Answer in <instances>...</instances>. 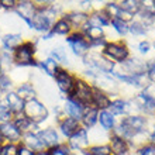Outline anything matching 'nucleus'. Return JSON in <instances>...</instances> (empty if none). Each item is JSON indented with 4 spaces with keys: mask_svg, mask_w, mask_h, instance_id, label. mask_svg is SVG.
<instances>
[{
    "mask_svg": "<svg viewBox=\"0 0 155 155\" xmlns=\"http://www.w3.org/2000/svg\"><path fill=\"white\" fill-rule=\"evenodd\" d=\"M14 66L27 68V69H37L38 66V40L27 38L23 44L13 52Z\"/></svg>",
    "mask_w": 155,
    "mask_h": 155,
    "instance_id": "f257e3e1",
    "label": "nucleus"
},
{
    "mask_svg": "<svg viewBox=\"0 0 155 155\" xmlns=\"http://www.w3.org/2000/svg\"><path fill=\"white\" fill-rule=\"evenodd\" d=\"M30 120H33L35 124H38L40 127H45L49 124H55V121L52 120L51 116V109L48 107V104L41 100L40 97L33 99L30 102H25L24 111H23Z\"/></svg>",
    "mask_w": 155,
    "mask_h": 155,
    "instance_id": "f03ea898",
    "label": "nucleus"
},
{
    "mask_svg": "<svg viewBox=\"0 0 155 155\" xmlns=\"http://www.w3.org/2000/svg\"><path fill=\"white\" fill-rule=\"evenodd\" d=\"M102 54L116 66L123 65L133 55L130 42L127 40H109L106 48L103 49Z\"/></svg>",
    "mask_w": 155,
    "mask_h": 155,
    "instance_id": "7ed1b4c3",
    "label": "nucleus"
},
{
    "mask_svg": "<svg viewBox=\"0 0 155 155\" xmlns=\"http://www.w3.org/2000/svg\"><path fill=\"white\" fill-rule=\"evenodd\" d=\"M78 79V74L74 72L71 68H59L55 76L52 78L54 85L58 92L62 94V97H68L72 94Z\"/></svg>",
    "mask_w": 155,
    "mask_h": 155,
    "instance_id": "20e7f679",
    "label": "nucleus"
},
{
    "mask_svg": "<svg viewBox=\"0 0 155 155\" xmlns=\"http://www.w3.org/2000/svg\"><path fill=\"white\" fill-rule=\"evenodd\" d=\"M82 64L85 65V68L92 69L96 74H102V75H110L113 72V69L116 68L113 62H110L103 54L99 52H89L82 59Z\"/></svg>",
    "mask_w": 155,
    "mask_h": 155,
    "instance_id": "39448f33",
    "label": "nucleus"
},
{
    "mask_svg": "<svg viewBox=\"0 0 155 155\" xmlns=\"http://www.w3.org/2000/svg\"><path fill=\"white\" fill-rule=\"evenodd\" d=\"M64 40H65V45H66V48H68V51L74 57L83 59L90 52L89 41H87V38L81 31H74L71 35H68Z\"/></svg>",
    "mask_w": 155,
    "mask_h": 155,
    "instance_id": "423d86ee",
    "label": "nucleus"
},
{
    "mask_svg": "<svg viewBox=\"0 0 155 155\" xmlns=\"http://www.w3.org/2000/svg\"><path fill=\"white\" fill-rule=\"evenodd\" d=\"M93 89L94 86L90 83L89 81L83 79L82 76L78 75V79H76V83H75V87H74V92H72V97L76 99L78 102L83 104V106H90L92 104V96H93Z\"/></svg>",
    "mask_w": 155,
    "mask_h": 155,
    "instance_id": "0eeeda50",
    "label": "nucleus"
},
{
    "mask_svg": "<svg viewBox=\"0 0 155 155\" xmlns=\"http://www.w3.org/2000/svg\"><path fill=\"white\" fill-rule=\"evenodd\" d=\"M38 137L41 140V144L45 150H51L52 147L58 145V144L64 143L59 131H58L55 124H49V126L41 127L38 130Z\"/></svg>",
    "mask_w": 155,
    "mask_h": 155,
    "instance_id": "6e6552de",
    "label": "nucleus"
},
{
    "mask_svg": "<svg viewBox=\"0 0 155 155\" xmlns=\"http://www.w3.org/2000/svg\"><path fill=\"white\" fill-rule=\"evenodd\" d=\"M55 126H57L59 134H61L62 140L66 141L68 138H71L72 135L76 133L79 128H81V121L76 120V118L68 117V116H62L55 121Z\"/></svg>",
    "mask_w": 155,
    "mask_h": 155,
    "instance_id": "1a4fd4ad",
    "label": "nucleus"
},
{
    "mask_svg": "<svg viewBox=\"0 0 155 155\" xmlns=\"http://www.w3.org/2000/svg\"><path fill=\"white\" fill-rule=\"evenodd\" d=\"M68 144V147L71 148L72 152H82L87 150L90 147V140H89V131L81 127L79 130L75 133L71 138H68L65 141Z\"/></svg>",
    "mask_w": 155,
    "mask_h": 155,
    "instance_id": "9d476101",
    "label": "nucleus"
},
{
    "mask_svg": "<svg viewBox=\"0 0 155 155\" xmlns=\"http://www.w3.org/2000/svg\"><path fill=\"white\" fill-rule=\"evenodd\" d=\"M69 51L66 48L65 44H61V42H58V44L52 45L48 51V57H51L52 59L59 64L61 68H71L72 65V61H71V57H69Z\"/></svg>",
    "mask_w": 155,
    "mask_h": 155,
    "instance_id": "9b49d317",
    "label": "nucleus"
},
{
    "mask_svg": "<svg viewBox=\"0 0 155 155\" xmlns=\"http://www.w3.org/2000/svg\"><path fill=\"white\" fill-rule=\"evenodd\" d=\"M2 100L4 102V104L8 107V110L14 114H20L24 111V106H25V102L23 99L17 94V92L14 89L13 90H8L6 93L2 94Z\"/></svg>",
    "mask_w": 155,
    "mask_h": 155,
    "instance_id": "f8f14e48",
    "label": "nucleus"
},
{
    "mask_svg": "<svg viewBox=\"0 0 155 155\" xmlns=\"http://www.w3.org/2000/svg\"><path fill=\"white\" fill-rule=\"evenodd\" d=\"M83 109H85V106L81 104V103L78 102L76 99L72 97V96H68V97L62 99V111H64V114L68 116V117L76 118V120L81 121Z\"/></svg>",
    "mask_w": 155,
    "mask_h": 155,
    "instance_id": "ddd939ff",
    "label": "nucleus"
},
{
    "mask_svg": "<svg viewBox=\"0 0 155 155\" xmlns=\"http://www.w3.org/2000/svg\"><path fill=\"white\" fill-rule=\"evenodd\" d=\"M0 134L3 135L6 143L20 144L21 138H23V133L17 128L13 121H6L0 124Z\"/></svg>",
    "mask_w": 155,
    "mask_h": 155,
    "instance_id": "4468645a",
    "label": "nucleus"
},
{
    "mask_svg": "<svg viewBox=\"0 0 155 155\" xmlns=\"http://www.w3.org/2000/svg\"><path fill=\"white\" fill-rule=\"evenodd\" d=\"M25 38L23 37L21 33H4L0 38V47L2 51H7V52H14V49L18 48Z\"/></svg>",
    "mask_w": 155,
    "mask_h": 155,
    "instance_id": "2eb2a0df",
    "label": "nucleus"
},
{
    "mask_svg": "<svg viewBox=\"0 0 155 155\" xmlns=\"http://www.w3.org/2000/svg\"><path fill=\"white\" fill-rule=\"evenodd\" d=\"M124 72L131 75H137V74H144L147 72V61L144 58H140L137 55H131L128 58V61L124 62L123 65H118Z\"/></svg>",
    "mask_w": 155,
    "mask_h": 155,
    "instance_id": "dca6fc26",
    "label": "nucleus"
},
{
    "mask_svg": "<svg viewBox=\"0 0 155 155\" xmlns=\"http://www.w3.org/2000/svg\"><path fill=\"white\" fill-rule=\"evenodd\" d=\"M107 144L110 145V150H111V155H128L131 154V147L128 141L126 138H123L120 135H116V134H110L109 137V141Z\"/></svg>",
    "mask_w": 155,
    "mask_h": 155,
    "instance_id": "f3484780",
    "label": "nucleus"
},
{
    "mask_svg": "<svg viewBox=\"0 0 155 155\" xmlns=\"http://www.w3.org/2000/svg\"><path fill=\"white\" fill-rule=\"evenodd\" d=\"M151 30H152V27H148L147 24H144L143 21L134 18V20L128 24V37L134 38V40H137V41H138L140 38H141V40H148Z\"/></svg>",
    "mask_w": 155,
    "mask_h": 155,
    "instance_id": "a211bd4d",
    "label": "nucleus"
},
{
    "mask_svg": "<svg viewBox=\"0 0 155 155\" xmlns=\"http://www.w3.org/2000/svg\"><path fill=\"white\" fill-rule=\"evenodd\" d=\"M64 16L71 21V24H72L75 31H81L82 27H83V25L87 23V20H89V14L81 12V10H78L76 7L66 8V12Z\"/></svg>",
    "mask_w": 155,
    "mask_h": 155,
    "instance_id": "6ab92c4d",
    "label": "nucleus"
},
{
    "mask_svg": "<svg viewBox=\"0 0 155 155\" xmlns=\"http://www.w3.org/2000/svg\"><path fill=\"white\" fill-rule=\"evenodd\" d=\"M12 121L16 124V127L23 133V134H25V133H37V131L41 128V127L38 126V124H35L33 120H30L24 113L14 114Z\"/></svg>",
    "mask_w": 155,
    "mask_h": 155,
    "instance_id": "aec40b11",
    "label": "nucleus"
},
{
    "mask_svg": "<svg viewBox=\"0 0 155 155\" xmlns=\"http://www.w3.org/2000/svg\"><path fill=\"white\" fill-rule=\"evenodd\" d=\"M74 31L75 30H74V27H72V24H71V21L68 20L65 16L58 17L57 20H55V23L52 24V28H51V33H52L55 37H64V38L71 35Z\"/></svg>",
    "mask_w": 155,
    "mask_h": 155,
    "instance_id": "412c9836",
    "label": "nucleus"
},
{
    "mask_svg": "<svg viewBox=\"0 0 155 155\" xmlns=\"http://www.w3.org/2000/svg\"><path fill=\"white\" fill-rule=\"evenodd\" d=\"M14 90L17 92V94L20 96L24 102H30L33 99H37L38 97V87L37 85L34 83L33 81L30 82H24V83H20L14 87Z\"/></svg>",
    "mask_w": 155,
    "mask_h": 155,
    "instance_id": "4be33fe9",
    "label": "nucleus"
},
{
    "mask_svg": "<svg viewBox=\"0 0 155 155\" xmlns=\"http://www.w3.org/2000/svg\"><path fill=\"white\" fill-rule=\"evenodd\" d=\"M59 68H61V66H59V64H58L55 59H52L51 57H48V55H45L44 58H38L37 69L40 71L41 74H44L45 76L51 78V79L55 76V74L58 72V69H59Z\"/></svg>",
    "mask_w": 155,
    "mask_h": 155,
    "instance_id": "5701e85b",
    "label": "nucleus"
},
{
    "mask_svg": "<svg viewBox=\"0 0 155 155\" xmlns=\"http://www.w3.org/2000/svg\"><path fill=\"white\" fill-rule=\"evenodd\" d=\"M99 123V110L93 106H86L81 117V126L86 130H92Z\"/></svg>",
    "mask_w": 155,
    "mask_h": 155,
    "instance_id": "b1692460",
    "label": "nucleus"
},
{
    "mask_svg": "<svg viewBox=\"0 0 155 155\" xmlns=\"http://www.w3.org/2000/svg\"><path fill=\"white\" fill-rule=\"evenodd\" d=\"M109 111L113 116H116L118 120L128 116V99L121 97V96L113 97L110 103V107H109Z\"/></svg>",
    "mask_w": 155,
    "mask_h": 155,
    "instance_id": "393cba45",
    "label": "nucleus"
},
{
    "mask_svg": "<svg viewBox=\"0 0 155 155\" xmlns=\"http://www.w3.org/2000/svg\"><path fill=\"white\" fill-rule=\"evenodd\" d=\"M111 96L106 92H103V90L97 89V87H94L93 89V96H92V104L90 106L96 107L99 111L102 110H109V107H110V103H111Z\"/></svg>",
    "mask_w": 155,
    "mask_h": 155,
    "instance_id": "a878e982",
    "label": "nucleus"
},
{
    "mask_svg": "<svg viewBox=\"0 0 155 155\" xmlns=\"http://www.w3.org/2000/svg\"><path fill=\"white\" fill-rule=\"evenodd\" d=\"M107 31H111V40H127L128 37V23L118 18H113Z\"/></svg>",
    "mask_w": 155,
    "mask_h": 155,
    "instance_id": "bb28decb",
    "label": "nucleus"
},
{
    "mask_svg": "<svg viewBox=\"0 0 155 155\" xmlns=\"http://www.w3.org/2000/svg\"><path fill=\"white\" fill-rule=\"evenodd\" d=\"M111 23V17L107 14V12L103 8H99V10H93V12L89 14V24L93 25H99L102 28H109Z\"/></svg>",
    "mask_w": 155,
    "mask_h": 155,
    "instance_id": "cd10ccee",
    "label": "nucleus"
},
{
    "mask_svg": "<svg viewBox=\"0 0 155 155\" xmlns=\"http://www.w3.org/2000/svg\"><path fill=\"white\" fill-rule=\"evenodd\" d=\"M117 123H118V118L116 117V116L111 114L109 110L99 111V123H97V126L100 127V128H103L104 131H107L109 134L113 133V130H114L116 126H117Z\"/></svg>",
    "mask_w": 155,
    "mask_h": 155,
    "instance_id": "c85d7f7f",
    "label": "nucleus"
},
{
    "mask_svg": "<svg viewBox=\"0 0 155 155\" xmlns=\"http://www.w3.org/2000/svg\"><path fill=\"white\" fill-rule=\"evenodd\" d=\"M135 51H137V57L144 58L145 61L155 58V51L151 40H138L135 42Z\"/></svg>",
    "mask_w": 155,
    "mask_h": 155,
    "instance_id": "c756f323",
    "label": "nucleus"
},
{
    "mask_svg": "<svg viewBox=\"0 0 155 155\" xmlns=\"http://www.w3.org/2000/svg\"><path fill=\"white\" fill-rule=\"evenodd\" d=\"M81 33L87 38V41H92V40H99V38H104L107 37V33H106V28H102L99 25H93V24H89V20L86 23L83 27H82Z\"/></svg>",
    "mask_w": 155,
    "mask_h": 155,
    "instance_id": "7c9ffc66",
    "label": "nucleus"
},
{
    "mask_svg": "<svg viewBox=\"0 0 155 155\" xmlns=\"http://www.w3.org/2000/svg\"><path fill=\"white\" fill-rule=\"evenodd\" d=\"M12 78V81L14 82V85H20V83H24V82H30L33 81V74H31V69H27V68H20V66H14L10 72H7Z\"/></svg>",
    "mask_w": 155,
    "mask_h": 155,
    "instance_id": "2f4dec72",
    "label": "nucleus"
},
{
    "mask_svg": "<svg viewBox=\"0 0 155 155\" xmlns=\"http://www.w3.org/2000/svg\"><path fill=\"white\" fill-rule=\"evenodd\" d=\"M21 144H24L25 147L34 150L35 152L40 151V150H44L42 144H41L40 137H38V131L37 133H25V134H23Z\"/></svg>",
    "mask_w": 155,
    "mask_h": 155,
    "instance_id": "473e14b6",
    "label": "nucleus"
},
{
    "mask_svg": "<svg viewBox=\"0 0 155 155\" xmlns=\"http://www.w3.org/2000/svg\"><path fill=\"white\" fill-rule=\"evenodd\" d=\"M89 131V140H90V145L92 144H103V143H107L109 141V137L110 134L104 131L103 128H100L99 126L93 127L92 130H87Z\"/></svg>",
    "mask_w": 155,
    "mask_h": 155,
    "instance_id": "72a5a7b5",
    "label": "nucleus"
},
{
    "mask_svg": "<svg viewBox=\"0 0 155 155\" xmlns=\"http://www.w3.org/2000/svg\"><path fill=\"white\" fill-rule=\"evenodd\" d=\"M118 4L126 12L137 16V13L140 12V7H141V0H118Z\"/></svg>",
    "mask_w": 155,
    "mask_h": 155,
    "instance_id": "f704fd0d",
    "label": "nucleus"
},
{
    "mask_svg": "<svg viewBox=\"0 0 155 155\" xmlns=\"http://www.w3.org/2000/svg\"><path fill=\"white\" fill-rule=\"evenodd\" d=\"M104 10H106L107 14L113 20V18H118V14L121 12V7L118 4V0H109V2L104 3Z\"/></svg>",
    "mask_w": 155,
    "mask_h": 155,
    "instance_id": "c9c22d12",
    "label": "nucleus"
},
{
    "mask_svg": "<svg viewBox=\"0 0 155 155\" xmlns=\"http://www.w3.org/2000/svg\"><path fill=\"white\" fill-rule=\"evenodd\" d=\"M89 152L92 155H111V150H110V145L107 143H103V144H92L89 148Z\"/></svg>",
    "mask_w": 155,
    "mask_h": 155,
    "instance_id": "e433bc0d",
    "label": "nucleus"
},
{
    "mask_svg": "<svg viewBox=\"0 0 155 155\" xmlns=\"http://www.w3.org/2000/svg\"><path fill=\"white\" fill-rule=\"evenodd\" d=\"M16 87L14 85V82L12 81V78L7 72H3V74L0 75V90H2V94L8 92V90H13Z\"/></svg>",
    "mask_w": 155,
    "mask_h": 155,
    "instance_id": "4c0bfd02",
    "label": "nucleus"
},
{
    "mask_svg": "<svg viewBox=\"0 0 155 155\" xmlns=\"http://www.w3.org/2000/svg\"><path fill=\"white\" fill-rule=\"evenodd\" d=\"M107 42H109V38H99V40H92L89 41V47H90V52H99L102 54L103 49L106 48Z\"/></svg>",
    "mask_w": 155,
    "mask_h": 155,
    "instance_id": "58836bf2",
    "label": "nucleus"
},
{
    "mask_svg": "<svg viewBox=\"0 0 155 155\" xmlns=\"http://www.w3.org/2000/svg\"><path fill=\"white\" fill-rule=\"evenodd\" d=\"M49 151V155H71L72 154V151H71V148L68 147V144L64 141V143L58 144V145H55V147H52L51 150H48Z\"/></svg>",
    "mask_w": 155,
    "mask_h": 155,
    "instance_id": "ea45409f",
    "label": "nucleus"
},
{
    "mask_svg": "<svg viewBox=\"0 0 155 155\" xmlns=\"http://www.w3.org/2000/svg\"><path fill=\"white\" fill-rule=\"evenodd\" d=\"M0 155H18V144L4 143L0 147Z\"/></svg>",
    "mask_w": 155,
    "mask_h": 155,
    "instance_id": "a19ab883",
    "label": "nucleus"
},
{
    "mask_svg": "<svg viewBox=\"0 0 155 155\" xmlns=\"http://www.w3.org/2000/svg\"><path fill=\"white\" fill-rule=\"evenodd\" d=\"M12 120H13V113L8 110V107L0 99V124L6 121H12Z\"/></svg>",
    "mask_w": 155,
    "mask_h": 155,
    "instance_id": "79ce46f5",
    "label": "nucleus"
},
{
    "mask_svg": "<svg viewBox=\"0 0 155 155\" xmlns=\"http://www.w3.org/2000/svg\"><path fill=\"white\" fill-rule=\"evenodd\" d=\"M134 155H155V145L145 143L134 152Z\"/></svg>",
    "mask_w": 155,
    "mask_h": 155,
    "instance_id": "37998d69",
    "label": "nucleus"
},
{
    "mask_svg": "<svg viewBox=\"0 0 155 155\" xmlns=\"http://www.w3.org/2000/svg\"><path fill=\"white\" fill-rule=\"evenodd\" d=\"M17 2L18 0H0V4H2V8L6 10V12H16L17 7Z\"/></svg>",
    "mask_w": 155,
    "mask_h": 155,
    "instance_id": "c03bdc74",
    "label": "nucleus"
},
{
    "mask_svg": "<svg viewBox=\"0 0 155 155\" xmlns=\"http://www.w3.org/2000/svg\"><path fill=\"white\" fill-rule=\"evenodd\" d=\"M147 75L150 78V81L155 83V58L147 61Z\"/></svg>",
    "mask_w": 155,
    "mask_h": 155,
    "instance_id": "a18cd8bd",
    "label": "nucleus"
},
{
    "mask_svg": "<svg viewBox=\"0 0 155 155\" xmlns=\"http://www.w3.org/2000/svg\"><path fill=\"white\" fill-rule=\"evenodd\" d=\"M141 92H143L147 97L151 99L152 102H155V83L154 82H151V83H150V85H148L144 90H141Z\"/></svg>",
    "mask_w": 155,
    "mask_h": 155,
    "instance_id": "49530a36",
    "label": "nucleus"
},
{
    "mask_svg": "<svg viewBox=\"0 0 155 155\" xmlns=\"http://www.w3.org/2000/svg\"><path fill=\"white\" fill-rule=\"evenodd\" d=\"M147 133H148V143L155 145V121L154 120H151V123H150Z\"/></svg>",
    "mask_w": 155,
    "mask_h": 155,
    "instance_id": "de8ad7c7",
    "label": "nucleus"
},
{
    "mask_svg": "<svg viewBox=\"0 0 155 155\" xmlns=\"http://www.w3.org/2000/svg\"><path fill=\"white\" fill-rule=\"evenodd\" d=\"M18 155H35V151L20 143L18 144Z\"/></svg>",
    "mask_w": 155,
    "mask_h": 155,
    "instance_id": "09e8293b",
    "label": "nucleus"
},
{
    "mask_svg": "<svg viewBox=\"0 0 155 155\" xmlns=\"http://www.w3.org/2000/svg\"><path fill=\"white\" fill-rule=\"evenodd\" d=\"M35 155H49V151L44 148V150H40V151L35 152Z\"/></svg>",
    "mask_w": 155,
    "mask_h": 155,
    "instance_id": "8fccbe9b",
    "label": "nucleus"
},
{
    "mask_svg": "<svg viewBox=\"0 0 155 155\" xmlns=\"http://www.w3.org/2000/svg\"><path fill=\"white\" fill-rule=\"evenodd\" d=\"M81 155H92V154L89 152V150H85V151H82V152H81Z\"/></svg>",
    "mask_w": 155,
    "mask_h": 155,
    "instance_id": "3c124183",
    "label": "nucleus"
},
{
    "mask_svg": "<svg viewBox=\"0 0 155 155\" xmlns=\"http://www.w3.org/2000/svg\"><path fill=\"white\" fill-rule=\"evenodd\" d=\"M6 143V141H4V138H3V135L0 134V147H2V145H3V144Z\"/></svg>",
    "mask_w": 155,
    "mask_h": 155,
    "instance_id": "603ef678",
    "label": "nucleus"
},
{
    "mask_svg": "<svg viewBox=\"0 0 155 155\" xmlns=\"http://www.w3.org/2000/svg\"><path fill=\"white\" fill-rule=\"evenodd\" d=\"M4 71H3V65H2V59H0V75L3 74Z\"/></svg>",
    "mask_w": 155,
    "mask_h": 155,
    "instance_id": "864d4df0",
    "label": "nucleus"
},
{
    "mask_svg": "<svg viewBox=\"0 0 155 155\" xmlns=\"http://www.w3.org/2000/svg\"><path fill=\"white\" fill-rule=\"evenodd\" d=\"M71 155H81V152H72Z\"/></svg>",
    "mask_w": 155,
    "mask_h": 155,
    "instance_id": "5fc2aeb1",
    "label": "nucleus"
},
{
    "mask_svg": "<svg viewBox=\"0 0 155 155\" xmlns=\"http://www.w3.org/2000/svg\"><path fill=\"white\" fill-rule=\"evenodd\" d=\"M0 99H2V90H0Z\"/></svg>",
    "mask_w": 155,
    "mask_h": 155,
    "instance_id": "6e6d98bb",
    "label": "nucleus"
},
{
    "mask_svg": "<svg viewBox=\"0 0 155 155\" xmlns=\"http://www.w3.org/2000/svg\"><path fill=\"white\" fill-rule=\"evenodd\" d=\"M0 10H3V8H2V4H0Z\"/></svg>",
    "mask_w": 155,
    "mask_h": 155,
    "instance_id": "4d7b16f0",
    "label": "nucleus"
},
{
    "mask_svg": "<svg viewBox=\"0 0 155 155\" xmlns=\"http://www.w3.org/2000/svg\"><path fill=\"white\" fill-rule=\"evenodd\" d=\"M152 120H154V121H155V116H154V118H152Z\"/></svg>",
    "mask_w": 155,
    "mask_h": 155,
    "instance_id": "13d9d810",
    "label": "nucleus"
}]
</instances>
